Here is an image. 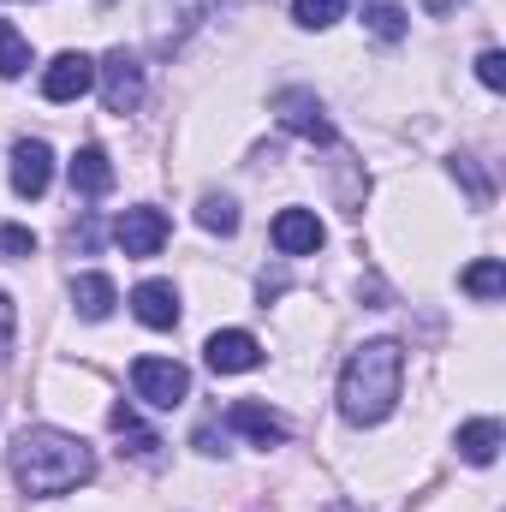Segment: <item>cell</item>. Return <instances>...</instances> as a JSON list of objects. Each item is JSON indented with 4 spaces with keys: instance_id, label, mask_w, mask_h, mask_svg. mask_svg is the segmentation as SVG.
<instances>
[{
    "instance_id": "1",
    "label": "cell",
    "mask_w": 506,
    "mask_h": 512,
    "mask_svg": "<svg viewBox=\"0 0 506 512\" xmlns=\"http://www.w3.org/2000/svg\"><path fill=\"white\" fill-rule=\"evenodd\" d=\"M6 465H12V477H18V489L36 495V501L72 495V489H84V483L96 477V453H90V441H84V435H66V429H54V423L18 429Z\"/></svg>"
},
{
    "instance_id": "2",
    "label": "cell",
    "mask_w": 506,
    "mask_h": 512,
    "mask_svg": "<svg viewBox=\"0 0 506 512\" xmlns=\"http://www.w3.org/2000/svg\"><path fill=\"white\" fill-rule=\"evenodd\" d=\"M399 387H405V346L399 340H370L346 358L340 370V417L370 429L381 417H393L399 405Z\"/></svg>"
},
{
    "instance_id": "3",
    "label": "cell",
    "mask_w": 506,
    "mask_h": 512,
    "mask_svg": "<svg viewBox=\"0 0 506 512\" xmlns=\"http://www.w3.org/2000/svg\"><path fill=\"white\" fill-rule=\"evenodd\" d=\"M131 393L155 411H173V405L191 399V370L179 358H137L131 364Z\"/></svg>"
},
{
    "instance_id": "4",
    "label": "cell",
    "mask_w": 506,
    "mask_h": 512,
    "mask_svg": "<svg viewBox=\"0 0 506 512\" xmlns=\"http://www.w3.org/2000/svg\"><path fill=\"white\" fill-rule=\"evenodd\" d=\"M96 84H102L108 114H131V108L143 102V60H137V54H126V48H114V54L96 66Z\"/></svg>"
},
{
    "instance_id": "5",
    "label": "cell",
    "mask_w": 506,
    "mask_h": 512,
    "mask_svg": "<svg viewBox=\"0 0 506 512\" xmlns=\"http://www.w3.org/2000/svg\"><path fill=\"white\" fill-rule=\"evenodd\" d=\"M167 233H173V221H167L161 209H149V203H137V209H126V215L114 221V245L126 256H155L167 245Z\"/></svg>"
},
{
    "instance_id": "6",
    "label": "cell",
    "mask_w": 506,
    "mask_h": 512,
    "mask_svg": "<svg viewBox=\"0 0 506 512\" xmlns=\"http://www.w3.org/2000/svg\"><path fill=\"white\" fill-rule=\"evenodd\" d=\"M274 114H280L286 131H298V137H310V143H334V137H340L334 120H328V108H322L310 90H280V96H274Z\"/></svg>"
},
{
    "instance_id": "7",
    "label": "cell",
    "mask_w": 506,
    "mask_h": 512,
    "mask_svg": "<svg viewBox=\"0 0 506 512\" xmlns=\"http://www.w3.org/2000/svg\"><path fill=\"white\" fill-rule=\"evenodd\" d=\"M203 364L215 370V376H245L262 364V340L245 334V328H221V334H209V346H203Z\"/></svg>"
},
{
    "instance_id": "8",
    "label": "cell",
    "mask_w": 506,
    "mask_h": 512,
    "mask_svg": "<svg viewBox=\"0 0 506 512\" xmlns=\"http://www.w3.org/2000/svg\"><path fill=\"white\" fill-rule=\"evenodd\" d=\"M48 185H54V149H48L42 137L12 143V191H18V197H42Z\"/></svg>"
},
{
    "instance_id": "9",
    "label": "cell",
    "mask_w": 506,
    "mask_h": 512,
    "mask_svg": "<svg viewBox=\"0 0 506 512\" xmlns=\"http://www.w3.org/2000/svg\"><path fill=\"white\" fill-rule=\"evenodd\" d=\"M96 90V60L90 54H60L48 72H42V96L48 102H78Z\"/></svg>"
},
{
    "instance_id": "10",
    "label": "cell",
    "mask_w": 506,
    "mask_h": 512,
    "mask_svg": "<svg viewBox=\"0 0 506 512\" xmlns=\"http://www.w3.org/2000/svg\"><path fill=\"white\" fill-rule=\"evenodd\" d=\"M322 221H316V209H280L274 215V251L280 256H316L322 251Z\"/></svg>"
},
{
    "instance_id": "11",
    "label": "cell",
    "mask_w": 506,
    "mask_h": 512,
    "mask_svg": "<svg viewBox=\"0 0 506 512\" xmlns=\"http://www.w3.org/2000/svg\"><path fill=\"white\" fill-rule=\"evenodd\" d=\"M131 316H137L143 328H155V334L179 328V292H173V280H143V286L131 292Z\"/></svg>"
},
{
    "instance_id": "12",
    "label": "cell",
    "mask_w": 506,
    "mask_h": 512,
    "mask_svg": "<svg viewBox=\"0 0 506 512\" xmlns=\"http://www.w3.org/2000/svg\"><path fill=\"white\" fill-rule=\"evenodd\" d=\"M66 179H72L78 197H108V191H114V161H108V149H102V143H84V149L66 161Z\"/></svg>"
},
{
    "instance_id": "13",
    "label": "cell",
    "mask_w": 506,
    "mask_h": 512,
    "mask_svg": "<svg viewBox=\"0 0 506 512\" xmlns=\"http://www.w3.org/2000/svg\"><path fill=\"white\" fill-rule=\"evenodd\" d=\"M227 429L251 435L256 447H280V441H286V423H280L268 405H256V399H239V405H227Z\"/></svg>"
},
{
    "instance_id": "14",
    "label": "cell",
    "mask_w": 506,
    "mask_h": 512,
    "mask_svg": "<svg viewBox=\"0 0 506 512\" xmlns=\"http://www.w3.org/2000/svg\"><path fill=\"white\" fill-rule=\"evenodd\" d=\"M108 423H114V435L126 441L120 453H131L137 465H161V447H167V441H161V435H149V429L137 423V411H131V405H114V411H108Z\"/></svg>"
},
{
    "instance_id": "15",
    "label": "cell",
    "mask_w": 506,
    "mask_h": 512,
    "mask_svg": "<svg viewBox=\"0 0 506 512\" xmlns=\"http://www.w3.org/2000/svg\"><path fill=\"white\" fill-rule=\"evenodd\" d=\"M114 304H120V292H114L108 274H78V280H72V310H78L84 322H108Z\"/></svg>"
},
{
    "instance_id": "16",
    "label": "cell",
    "mask_w": 506,
    "mask_h": 512,
    "mask_svg": "<svg viewBox=\"0 0 506 512\" xmlns=\"http://www.w3.org/2000/svg\"><path fill=\"white\" fill-rule=\"evenodd\" d=\"M501 441H506L501 423H495V417H477V423L459 429V459H465V465H495Z\"/></svg>"
},
{
    "instance_id": "17",
    "label": "cell",
    "mask_w": 506,
    "mask_h": 512,
    "mask_svg": "<svg viewBox=\"0 0 506 512\" xmlns=\"http://www.w3.org/2000/svg\"><path fill=\"white\" fill-rule=\"evenodd\" d=\"M197 227H203V233L233 239V233H239V203H233V197H221V191H209V197L197 203Z\"/></svg>"
},
{
    "instance_id": "18",
    "label": "cell",
    "mask_w": 506,
    "mask_h": 512,
    "mask_svg": "<svg viewBox=\"0 0 506 512\" xmlns=\"http://www.w3.org/2000/svg\"><path fill=\"white\" fill-rule=\"evenodd\" d=\"M364 30L376 42H399L405 36V6L399 0H364Z\"/></svg>"
},
{
    "instance_id": "19",
    "label": "cell",
    "mask_w": 506,
    "mask_h": 512,
    "mask_svg": "<svg viewBox=\"0 0 506 512\" xmlns=\"http://www.w3.org/2000/svg\"><path fill=\"white\" fill-rule=\"evenodd\" d=\"M465 292H471V298H483V304H495V298L506 292L501 256H483V262H471V268H465Z\"/></svg>"
},
{
    "instance_id": "20",
    "label": "cell",
    "mask_w": 506,
    "mask_h": 512,
    "mask_svg": "<svg viewBox=\"0 0 506 512\" xmlns=\"http://www.w3.org/2000/svg\"><path fill=\"white\" fill-rule=\"evenodd\" d=\"M30 72V42L0 18V78H24Z\"/></svg>"
},
{
    "instance_id": "21",
    "label": "cell",
    "mask_w": 506,
    "mask_h": 512,
    "mask_svg": "<svg viewBox=\"0 0 506 512\" xmlns=\"http://www.w3.org/2000/svg\"><path fill=\"white\" fill-rule=\"evenodd\" d=\"M340 12H346V0H292V18H298L304 30H328Z\"/></svg>"
},
{
    "instance_id": "22",
    "label": "cell",
    "mask_w": 506,
    "mask_h": 512,
    "mask_svg": "<svg viewBox=\"0 0 506 512\" xmlns=\"http://www.w3.org/2000/svg\"><path fill=\"white\" fill-rule=\"evenodd\" d=\"M18 256H36V233L30 227H0V262H18Z\"/></svg>"
},
{
    "instance_id": "23",
    "label": "cell",
    "mask_w": 506,
    "mask_h": 512,
    "mask_svg": "<svg viewBox=\"0 0 506 512\" xmlns=\"http://www.w3.org/2000/svg\"><path fill=\"white\" fill-rule=\"evenodd\" d=\"M477 78H483V90H506V54L501 48H483L477 54Z\"/></svg>"
},
{
    "instance_id": "24",
    "label": "cell",
    "mask_w": 506,
    "mask_h": 512,
    "mask_svg": "<svg viewBox=\"0 0 506 512\" xmlns=\"http://www.w3.org/2000/svg\"><path fill=\"white\" fill-rule=\"evenodd\" d=\"M221 441H227V429H221L215 417H209V423H197V447H203V453H221Z\"/></svg>"
},
{
    "instance_id": "25",
    "label": "cell",
    "mask_w": 506,
    "mask_h": 512,
    "mask_svg": "<svg viewBox=\"0 0 506 512\" xmlns=\"http://www.w3.org/2000/svg\"><path fill=\"white\" fill-rule=\"evenodd\" d=\"M12 328H18V316H12V304L0 298V364H6V352H12Z\"/></svg>"
},
{
    "instance_id": "26",
    "label": "cell",
    "mask_w": 506,
    "mask_h": 512,
    "mask_svg": "<svg viewBox=\"0 0 506 512\" xmlns=\"http://www.w3.org/2000/svg\"><path fill=\"white\" fill-rule=\"evenodd\" d=\"M447 6H453V0H429V12H447Z\"/></svg>"
}]
</instances>
